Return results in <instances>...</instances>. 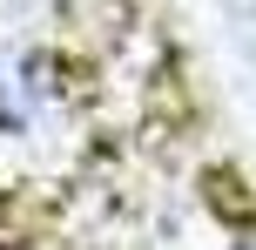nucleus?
Returning <instances> with one entry per match:
<instances>
[{
  "instance_id": "f257e3e1",
  "label": "nucleus",
  "mask_w": 256,
  "mask_h": 250,
  "mask_svg": "<svg viewBox=\"0 0 256 250\" xmlns=\"http://www.w3.org/2000/svg\"><path fill=\"white\" fill-rule=\"evenodd\" d=\"M40 108H48V75H40V61L20 54V48H7L0 54V135L34 129Z\"/></svg>"
}]
</instances>
